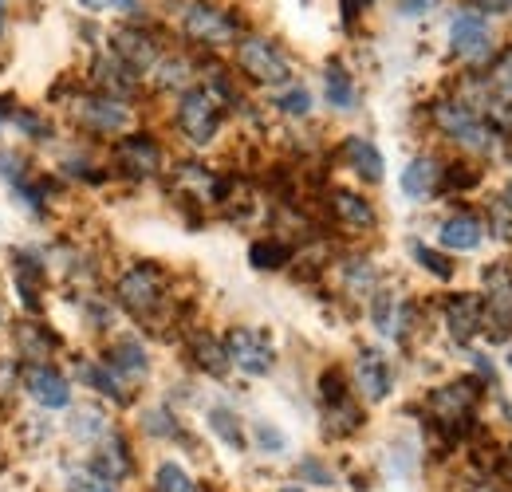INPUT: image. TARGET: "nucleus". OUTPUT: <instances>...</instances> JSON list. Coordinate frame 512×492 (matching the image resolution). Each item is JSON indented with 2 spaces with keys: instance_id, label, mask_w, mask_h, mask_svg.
I'll return each mask as SVG.
<instances>
[{
  "instance_id": "f257e3e1",
  "label": "nucleus",
  "mask_w": 512,
  "mask_h": 492,
  "mask_svg": "<svg viewBox=\"0 0 512 492\" xmlns=\"http://www.w3.org/2000/svg\"><path fill=\"white\" fill-rule=\"evenodd\" d=\"M166 28L190 52H229L245 32L249 20L229 0H174L166 4Z\"/></svg>"
},
{
  "instance_id": "f03ea898",
  "label": "nucleus",
  "mask_w": 512,
  "mask_h": 492,
  "mask_svg": "<svg viewBox=\"0 0 512 492\" xmlns=\"http://www.w3.org/2000/svg\"><path fill=\"white\" fill-rule=\"evenodd\" d=\"M229 67L237 71L241 83L260 87V91H276V87L296 79V60L284 48V40L272 36V32H260V28H249L229 48Z\"/></svg>"
},
{
  "instance_id": "7ed1b4c3",
  "label": "nucleus",
  "mask_w": 512,
  "mask_h": 492,
  "mask_svg": "<svg viewBox=\"0 0 512 492\" xmlns=\"http://www.w3.org/2000/svg\"><path fill=\"white\" fill-rule=\"evenodd\" d=\"M426 115H430V126H434L446 142L469 150V154H489V150L497 146V138H505L477 107H469V103L457 99V95H438V99L426 107Z\"/></svg>"
},
{
  "instance_id": "20e7f679",
  "label": "nucleus",
  "mask_w": 512,
  "mask_h": 492,
  "mask_svg": "<svg viewBox=\"0 0 512 492\" xmlns=\"http://www.w3.org/2000/svg\"><path fill=\"white\" fill-rule=\"evenodd\" d=\"M497 48H501V40H497V28H493L489 16H481V12L469 8V4H457V8L449 12L446 52L461 71H481L485 63L493 60Z\"/></svg>"
},
{
  "instance_id": "39448f33",
  "label": "nucleus",
  "mask_w": 512,
  "mask_h": 492,
  "mask_svg": "<svg viewBox=\"0 0 512 492\" xmlns=\"http://www.w3.org/2000/svg\"><path fill=\"white\" fill-rule=\"evenodd\" d=\"M71 115V123L79 126L83 134L91 138H107L115 142L119 134L134 130V103H123V99H111L103 91H91V87H79L71 91L67 99H60Z\"/></svg>"
},
{
  "instance_id": "423d86ee",
  "label": "nucleus",
  "mask_w": 512,
  "mask_h": 492,
  "mask_svg": "<svg viewBox=\"0 0 512 492\" xmlns=\"http://www.w3.org/2000/svg\"><path fill=\"white\" fill-rule=\"evenodd\" d=\"M162 32H166V24L154 20V16H146V20H115V24L103 32V48H107L111 56H119L127 67H134V71L146 79L150 67L162 60V52L170 48V44L162 40Z\"/></svg>"
},
{
  "instance_id": "0eeeda50",
  "label": "nucleus",
  "mask_w": 512,
  "mask_h": 492,
  "mask_svg": "<svg viewBox=\"0 0 512 492\" xmlns=\"http://www.w3.org/2000/svg\"><path fill=\"white\" fill-rule=\"evenodd\" d=\"M485 394V382L481 378H453L446 386L430 390V422L438 426V433L446 441H465L473 430V414H477V402Z\"/></svg>"
},
{
  "instance_id": "6e6552de",
  "label": "nucleus",
  "mask_w": 512,
  "mask_h": 492,
  "mask_svg": "<svg viewBox=\"0 0 512 492\" xmlns=\"http://www.w3.org/2000/svg\"><path fill=\"white\" fill-rule=\"evenodd\" d=\"M225 107L213 99V91L205 87V83H193L186 91H178L174 95V130L197 146V150H205V146H213L217 142V134H221V126H225Z\"/></svg>"
},
{
  "instance_id": "1a4fd4ad",
  "label": "nucleus",
  "mask_w": 512,
  "mask_h": 492,
  "mask_svg": "<svg viewBox=\"0 0 512 492\" xmlns=\"http://www.w3.org/2000/svg\"><path fill=\"white\" fill-rule=\"evenodd\" d=\"M166 296H170V280H166V272L158 268V264H150V260H138V264H130L127 272L115 280V300H119V308L134 315L138 323H150L162 304H166Z\"/></svg>"
},
{
  "instance_id": "9d476101",
  "label": "nucleus",
  "mask_w": 512,
  "mask_h": 492,
  "mask_svg": "<svg viewBox=\"0 0 512 492\" xmlns=\"http://www.w3.org/2000/svg\"><path fill=\"white\" fill-rule=\"evenodd\" d=\"M111 170L119 178H127V182H150V178H158L166 170V150H162V142L150 130L134 126V130L115 138V146H111Z\"/></svg>"
},
{
  "instance_id": "9b49d317",
  "label": "nucleus",
  "mask_w": 512,
  "mask_h": 492,
  "mask_svg": "<svg viewBox=\"0 0 512 492\" xmlns=\"http://www.w3.org/2000/svg\"><path fill=\"white\" fill-rule=\"evenodd\" d=\"M323 209H327V221L343 233H355V237H367L379 229V209L367 193L359 189H347V185H331L323 193Z\"/></svg>"
},
{
  "instance_id": "f8f14e48",
  "label": "nucleus",
  "mask_w": 512,
  "mask_h": 492,
  "mask_svg": "<svg viewBox=\"0 0 512 492\" xmlns=\"http://www.w3.org/2000/svg\"><path fill=\"white\" fill-rule=\"evenodd\" d=\"M87 87L91 91H103L111 99H123V103H138L146 95V79L134 67H127L119 56H111L107 48H99L87 60Z\"/></svg>"
},
{
  "instance_id": "ddd939ff",
  "label": "nucleus",
  "mask_w": 512,
  "mask_h": 492,
  "mask_svg": "<svg viewBox=\"0 0 512 492\" xmlns=\"http://www.w3.org/2000/svg\"><path fill=\"white\" fill-rule=\"evenodd\" d=\"M225 351H229V367H237L249 378H264L276 367V347L260 327H233L225 335Z\"/></svg>"
},
{
  "instance_id": "4468645a",
  "label": "nucleus",
  "mask_w": 512,
  "mask_h": 492,
  "mask_svg": "<svg viewBox=\"0 0 512 492\" xmlns=\"http://www.w3.org/2000/svg\"><path fill=\"white\" fill-rule=\"evenodd\" d=\"M442 319H446V331L453 343L469 347L481 331H485V300L481 296H469V292H453L442 300Z\"/></svg>"
},
{
  "instance_id": "2eb2a0df",
  "label": "nucleus",
  "mask_w": 512,
  "mask_h": 492,
  "mask_svg": "<svg viewBox=\"0 0 512 492\" xmlns=\"http://www.w3.org/2000/svg\"><path fill=\"white\" fill-rule=\"evenodd\" d=\"M20 378H24V390L36 406H44V410H67L71 406V382L56 363H32V367H24Z\"/></svg>"
},
{
  "instance_id": "dca6fc26",
  "label": "nucleus",
  "mask_w": 512,
  "mask_h": 492,
  "mask_svg": "<svg viewBox=\"0 0 512 492\" xmlns=\"http://www.w3.org/2000/svg\"><path fill=\"white\" fill-rule=\"evenodd\" d=\"M193 83H197V52H190V48H166L162 60L146 75V87H154L162 95H178Z\"/></svg>"
},
{
  "instance_id": "f3484780",
  "label": "nucleus",
  "mask_w": 512,
  "mask_h": 492,
  "mask_svg": "<svg viewBox=\"0 0 512 492\" xmlns=\"http://www.w3.org/2000/svg\"><path fill=\"white\" fill-rule=\"evenodd\" d=\"M335 158L359 178L363 185H383L386 178V162H383V150L363 138V134H347L339 146H335Z\"/></svg>"
},
{
  "instance_id": "a211bd4d",
  "label": "nucleus",
  "mask_w": 512,
  "mask_h": 492,
  "mask_svg": "<svg viewBox=\"0 0 512 492\" xmlns=\"http://www.w3.org/2000/svg\"><path fill=\"white\" fill-rule=\"evenodd\" d=\"M320 99L335 111V115H355L359 111V79L355 71L347 67L343 60H327L323 63V75H320Z\"/></svg>"
},
{
  "instance_id": "6ab92c4d",
  "label": "nucleus",
  "mask_w": 512,
  "mask_h": 492,
  "mask_svg": "<svg viewBox=\"0 0 512 492\" xmlns=\"http://www.w3.org/2000/svg\"><path fill=\"white\" fill-rule=\"evenodd\" d=\"M351 382L359 386V394H363L367 402H386L390 390H394V370H390L383 351H375V347H359Z\"/></svg>"
},
{
  "instance_id": "aec40b11",
  "label": "nucleus",
  "mask_w": 512,
  "mask_h": 492,
  "mask_svg": "<svg viewBox=\"0 0 512 492\" xmlns=\"http://www.w3.org/2000/svg\"><path fill=\"white\" fill-rule=\"evenodd\" d=\"M52 347H56V335L44 319H20L12 327V351H16V363L32 367V363H52Z\"/></svg>"
},
{
  "instance_id": "412c9836",
  "label": "nucleus",
  "mask_w": 512,
  "mask_h": 492,
  "mask_svg": "<svg viewBox=\"0 0 512 492\" xmlns=\"http://www.w3.org/2000/svg\"><path fill=\"white\" fill-rule=\"evenodd\" d=\"M442 158L438 154H418V158H410L406 162V170H402V193L410 197V201H434L438 193H442Z\"/></svg>"
},
{
  "instance_id": "4be33fe9",
  "label": "nucleus",
  "mask_w": 512,
  "mask_h": 492,
  "mask_svg": "<svg viewBox=\"0 0 512 492\" xmlns=\"http://www.w3.org/2000/svg\"><path fill=\"white\" fill-rule=\"evenodd\" d=\"M12 280L24 296V308L36 311L40 308V288L48 280V260L36 256L32 248H12Z\"/></svg>"
},
{
  "instance_id": "5701e85b",
  "label": "nucleus",
  "mask_w": 512,
  "mask_h": 492,
  "mask_svg": "<svg viewBox=\"0 0 512 492\" xmlns=\"http://www.w3.org/2000/svg\"><path fill=\"white\" fill-rule=\"evenodd\" d=\"M438 241L449 252H473V248L485 241V217L473 213V209L449 213L446 221H442V229H438Z\"/></svg>"
},
{
  "instance_id": "b1692460",
  "label": "nucleus",
  "mask_w": 512,
  "mask_h": 492,
  "mask_svg": "<svg viewBox=\"0 0 512 492\" xmlns=\"http://www.w3.org/2000/svg\"><path fill=\"white\" fill-rule=\"evenodd\" d=\"M103 363L115 370L123 382H134V378H142L150 370V351L142 347V339L123 335V339H111L103 347Z\"/></svg>"
},
{
  "instance_id": "393cba45",
  "label": "nucleus",
  "mask_w": 512,
  "mask_h": 492,
  "mask_svg": "<svg viewBox=\"0 0 512 492\" xmlns=\"http://www.w3.org/2000/svg\"><path fill=\"white\" fill-rule=\"evenodd\" d=\"M91 469L103 473L107 481H127L130 469H134V457H130V445L119 433H103L95 457H91Z\"/></svg>"
},
{
  "instance_id": "a878e982",
  "label": "nucleus",
  "mask_w": 512,
  "mask_h": 492,
  "mask_svg": "<svg viewBox=\"0 0 512 492\" xmlns=\"http://www.w3.org/2000/svg\"><path fill=\"white\" fill-rule=\"evenodd\" d=\"M75 370H79V382H87L95 394L111 398L115 406H127L130 402V382H123L103 359H83V363H75Z\"/></svg>"
},
{
  "instance_id": "bb28decb",
  "label": "nucleus",
  "mask_w": 512,
  "mask_h": 492,
  "mask_svg": "<svg viewBox=\"0 0 512 492\" xmlns=\"http://www.w3.org/2000/svg\"><path fill=\"white\" fill-rule=\"evenodd\" d=\"M190 363L209 378H225L229 374V351H225V339L209 335V331H197L190 339Z\"/></svg>"
},
{
  "instance_id": "cd10ccee",
  "label": "nucleus",
  "mask_w": 512,
  "mask_h": 492,
  "mask_svg": "<svg viewBox=\"0 0 512 492\" xmlns=\"http://www.w3.org/2000/svg\"><path fill=\"white\" fill-rule=\"evenodd\" d=\"M16 134H24L28 142H52L56 138V123H52V115L48 111H40V107H24L20 99L12 103V111H8V123Z\"/></svg>"
},
{
  "instance_id": "c85d7f7f",
  "label": "nucleus",
  "mask_w": 512,
  "mask_h": 492,
  "mask_svg": "<svg viewBox=\"0 0 512 492\" xmlns=\"http://www.w3.org/2000/svg\"><path fill=\"white\" fill-rule=\"evenodd\" d=\"M481 79H485V87H489L493 99H501L505 107H512V40L501 44L493 52V60L481 67Z\"/></svg>"
},
{
  "instance_id": "c756f323",
  "label": "nucleus",
  "mask_w": 512,
  "mask_h": 492,
  "mask_svg": "<svg viewBox=\"0 0 512 492\" xmlns=\"http://www.w3.org/2000/svg\"><path fill=\"white\" fill-rule=\"evenodd\" d=\"M296 260V245L284 241V237H260L249 245V264L260 268V272H280Z\"/></svg>"
},
{
  "instance_id": "7c9ffc66",
  "label": "nucleus",
  "mask_w": 512,
  "mask_h": 492,
  "mask_svg": "<svg viewBox=\"0 0 512 492\" xmlns=\"http://www.w3.org/2000/svg\"><path fill=\"white\" fill-rule=\"evenodd\" d=\"M268 103H272V111L284 115V119H308V115L316 111V95H312L304 83H296V79L284 83V87H276Z\"/></svg>"
},
{
  "instance_id": "2f4dec72",
  "label": "nucleus",
  "mask_w": 512,
  "mask_h": 492,
  "mask_svg": "<svg viewBox=\"0 0 512 492\" xmlns=\"http://www.w3.org/2000/svg\"><path fill=\"white\" fill-rule=\"evenodd\" d=\"M363 422H367V414H363V406H355L351 398L323 406V433H327V437H351V433L363 430Z\"/></svg>"
},
{
  "instance_id": "473e14b6",
  "label": "nucleus",
  "mask_w": 512,
  "mask_h": 492,
  "mask_svg": "<svg viewBox=\"0 0 512 492\" xmlns=\"http://www.w3.org/2000/svg\"><path fill=\"white\" fill-rule=\"evenodd\" d=\"M343 288L355 292V296H371V292L379 288V268H375V260H367V256H347V260H343Z\"/></svg>"
},
{
  "instance_id": "72a5a7b5",
  "label": "nucleus",
  "mask_w": 512,
  "mask_h": 492,
  "mask_svg": "<svg viewBox=\"0 0 512 492\" xmlns=\"http://www.w3.org/2000/svg\"><path fill=\"white\" fill-rule=\"evenodd\" d=\"M481 166L477 162H469V158H453L442 166V193H469V189H477L481 185Z\"/></svg>"
},
{
  "instance_id": "f704fd0d",
  "label": "nucleus",
  "mask_w": 512,
  "mask_h": 492,
  "mask_svg": "<svg viewBox=\"0 0 512 492\" xmlns=\"http://www.w3.org/2000/svg\"><path fill=\"white\" fill-rule=\"evenodd\" d=\"M209 430L217 433L229 449H245V430H241V418L229 410V406H213L209 410Z\"/></svg>"
},
{
  "instance_id": "c9c22d12",
  "label": "nucleus",
  "mask_w": 512,
  "mask_h": 492,
  "mask_svg": "<svg viewBox=\"0 0 512 492\" xmlns=\"http://www.w3.org/2000/svg\"><path fill=\"white\" fill-rule=\"evenodd\" d=\"M410 252H414V260H418V264H422V268H426L430 276H438L442 284H449V280H453V260H449V256H442L438 248H430V245H422V241H414V245H410Z\"/></svg>"
},
{
  "instance_id": "e433bc0d",
  "label": "nucleus",
  "mask_w": 512,
  "mask_h": 492,
  "mask_svg": "<svg viewBox=\"0 0 512 492\" xmlns=\"http://www.w3.org/2000/svg\"><path fill=\"white\" fill-rule=\"evenodd\" d=\"M351 398V378L343 374V367H327L320 374V402L331 406V402H343Z\"/></svg>"
},
{
  "instance_id": "4c0bfd02",
  "label": "nucleus",
  "mask_w": 512,
  "mask_h": 492,
  "mask_svg": "<svg viewBox=\"0 0 512 492\" xmlns=\"http://www.w3.org/2000/svg\"><path fill=\"white\" fill-rule=\"evenodd\" d=\"M154 489H158V492H197V485H193V477L186 473V469H182V465L166 461V465H158Z\"/></svg>"
},
{
  "instance_id": "58836bf2",
  "label": "nucleus",
  "mask_w": 512,
  "mask_h": 492,
  "mask_svg": "<svg viewBox=\"0 0 512 492\" xmlns=\"http://www.w3.org/2000/svg\"><path fill=\"white\" fill-rule=\"evenodd\" d=\"M71 433H75V437H83V441L103 437V433H107V418H103V410H95V406L75 410V418H71Z\"/></svg>"
},
{
  "instance_id": "ea45409f",
  "label": "nucleus",
  "mask_w": 512,
  "mask_h": 492,
  "mask_svg": "<svg viewBox=\"0 0 512 492\" xmlns=\"http://www.w3.org/2000/svg\"><path fill=\"white\" fill-rule=\"evenodd\" d=\"M142 430L150 433V437H186V433H182V426H178V418H174L166 406L146 410V414H142Z\"/></svg>"
},
{
  "instance_id": "a19ab883",
  "label": "nucleus",
  "mask_w": 512,
  "mask_h": 492,
  "mask_svg": "<svg viewBox=\"0 0 512 492\" xmlns=\"http://www.w3.org/2000/svg\"><path fill=\"white\" fill-rule=\"evenodd\" d=\"M442 8V0H390V12L398 20H426Z\"/></svg>"
},
{
  "instance_id": "79ce46f5",
  "label": "nucleus",
  "mask_w": 512,
  "mask_h": 492,
  "mask_svg": "<svg viewBox=\"0 0 512 492\" xmlns=\"http://www.w3.org/2000/svg\"><path fill=\"white\" fill-rule=\"evenodd\" d=\"M67 485H71V492H119L115 481H107V477L95 473V469H75Z\"/></svg>"
},
{
  "instance_id": "37998d69",
  "label": "nucleus",
  "mask_w": 512,
  "mask_h": 492,
  "mask_svg": "<svg viewBox=\"0 0 512 492\" xmlns=\"http://www.w3.org/2000/svg\"><path fill=\"white\" fill-rule=\"evenodd\" d=\"M461 4L477 8V12L489 16V20H512V0H461Z\"/></svg>"
},
{
  "instance_id": "c03bdc74",
  "label": "nucleus",
  "mask_w": 512,
  "mask_h": 492,
  "mask_svg": "<svg viewBox=\"0 0 512 492\" xmlns=\"http://www.w3.org/2000/svg\"><path fill=\"white\" fill-rule=\"evenodd\" d=\"M371 4H375V0H339V20H343V28H355V24L371 12Z\"/></svg>"
},
{
  "instance_id": "a18cd8bd",
  "label": "nucleus",
  "mask_w": 512,
  "mask_h": 492,
  "mask_svg": "<svg viewBox=\"0 0 512 492\" xmlns=\"http://www.w3.org/2000/svg\"><path fill=\"white\" fill-rule=\"evenodd\" d=\"M300 473H304L308 481H316V485H331V481H335L331 469H327L323 461H316V457H304V461H300Z\"/></svg>"
},
{
  "instance_id": "49530a36",
  "label": "nucleus",
  "mask_w": 512,
  "mask_h": 492,
  "mask_svg": "<svg viewBox=\"0 0 512 492\" xmlns=\"http://www.w3.org/2000/svg\"><path fill=\"white\" fill-rule=\"evenodd\" d=\"M253 433H256V441H260V449H268V453H280V449H284V433L276 430V426H264V422H260Z\"/></svg>"
},
{
  "instance_id": "de8ad7c7",
  "label": "nucleus",
  "mask_w": 512,
  "mask_h": 492,
  "mask_svg": "<svg viewBox=\"0 0 512 492\" xmlns=\"http://www.w3.org/2000/svg\"><path fill=\"white\" fill-rule=\"evenodd\" d=\"M493 233H497V241L512 245V209H505V205L493 209Z\"/></svg>"
},
{
  "instance_id": "09e8293b",
  "label": "nucleus",
  "mask_w": 512,
  "mask_h": 492,
  "mask_svg": "<svg viewBox=\"0 0 512 492\" xmlns=\"http://www.w3.org/2000/svg\"><path fill=\"white\" fill-rule=\"evenodd\" d=\"M83 16H91V20H99V16H111V0H71Z\"/></svg>"
},
{
  "instance_id": "8fccbe9b",
  "label": "nucleus",
  "mask_w": 512,
  "mask_h": 492,
  "mask_svg": "<svg viewBox=\"0 0 512 492\" xmlns=\"http://www.w3.org/2000/svg\"><path fill=\"white\" fill-rule=\"evenodd\" d=\"M8 24H12V0H0V40L8 36Z\"/></svg>"
},
{
  "instance_id": "3c124183",
  "label": "nucleus",
  "mask_w": 512,
  "mask_h": 492,
  "mask_svg": "<svg viewBox=\"0 0 512 492\" xmlns=\"http://www.w3.org/2000/svg\"><path fill=\"white\" fill-rule=\"evenodd\" d=\"M12 103H16V95H0V130L8 123V111H12Z\"/></svg>"
},
{
  "instance_id": "603ef678",
  "label": "nucleus",
  "mask_w": 512,
  "mask_h": 492,
  "mask_svg": "<svg viewBox=\"0 0 512 492\" xmlns=\"http://www.w3.org/2000/svg\"><path fill=\"white\" fill-rule=\"evenodd\" d=\"M501 205H505V209H512V182L505 185V193H501Z\"/></svg>"
},
{
  "instance_id": "864d4df0",
  "label": "nucleus",
  "mask_w": 512,
  "mask_h": 492,
  "mask_svg": "<svg viewBox=\"0 0 512 492\" xmlns=\"http://www.w3.org/2000/svg\"><path fill=\"white\" fill-rule=\"evenodd\" d=\"M8 323V308H4V300H0V327Z\"/></svg>"
},
{
  "instance_id": "5fc2aeb1",
  "label": "nucleus",
  "mask_w": 512,
  "mask_h": 492,
  "mask_svg": "<svg viewBox=\"0 0 512 492\" xmlns=\"http://www.w3.org/2000/svg\"><path fill=\"white\" fill-rule=\"evenodd\" d=\"M505 465H509V473H512V445H509V453H505Z\"/></svg>"
},
{
  "instance_id": "6e6d98bb",
  "label": "nucleus",
  "mask_w": 512,
  "mask_h": 492,
  "mask_svg": "<svg viewBox=\"0 0 512 492\" xmlns=\"http://www.w3.org/2000/svg\"><path fill=\"white\" fill-rule=\"evenodd\" d=\"M280 492H304V489H280Z\"/></svg>"
},
{
  "instance_id": "4d7b16f0",
  "label": "nucleus",
  "mask_w": 512,
  "mask_h": 492,
  "mask_svg": "<svg viewBox=\"0 0 512 492\" xmlns=\"http://www.w3.org/2000/svg\"><path fill=\"white\" fill-rule=\"evenodd\" d=\"M509 367H512V351H509Z\"/></svg>"
}]
</instances>
